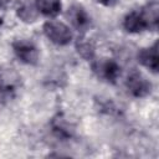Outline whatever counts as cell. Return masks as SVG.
<instances>
[{
	"mask_svg": "<svg viewBox=\"0 0 159 159\" xmlns=\"http://www.w3.org/2000/svg\"><path fill=\"white\" fill-rule=\"evenodd\" d=\"M159 22V6L153 1L140 10L130 11L123 20V27L129 34H139L148 30L155 31Z\"/></svg>",
	"mask_w": 159,
	"mask_h": 159,
	"instance_id": "1",
	"label": "cell"
},
{
	"mask_svg": "<svg viewBox=\"0 0 159 159\" xmlns=\"http://www.w3.org/2000/svg\"><path fill=\"white\" fill-rule=\"evenodd\" d=\"M21 87V77L12 68H0V103L14 99Z\"/></svg>",
	"mask_w": 159,
	"mask_h": 159,
	"instance_id": "2",
	"label": "cell"
},
{
	"mask_svg": "<svg viewBox=\"0 0 159 159\" xmlns=\"http://www.w3.org/2000/svg\"><path fill=\"white\" fill-rule=\"evenodd\" d=\"M93 73L103 82L114 84L120 77V66L112 58H94L91 61Z\"/></svg>",
	"mask_w": 159,
	"mask_h": 159,
	"instance_id": "3",
	"label": "cell"
},
{
	"mask_svg": "<svg viewBox=\"0 0 159 159\" xmlns=\"http://www.w3.org/2000/svg\"><path fill=\"white\" fill-rule=\"evenodd\" d=\"M42 30L45 36L57 46H66L73 39V34L71 29L66 24L57 20L46 21L42 26Z\"/></svg>",
	"mask_w": 159,
	"mask_h": 159,
	"instance_id": "4",
	"label": "cell"
},
{
	"mask_svg": "<svg viewBox=\"0 0 159 159\" xmlns=\"http://www.w3.org/2000/svg\"><path fill=\"white\" fill-rule=\"evenodd\" d=\"M125 89L134 98H144L150 94L152 82L138 70H132L125 78Z\"/></svg>",
	"mask_w": 159,
	"mask_h": 159,
	"instance_id": "5",
	"label": "cell"
},
{
	"mask_svg": "<svg viewBox=\"0 0 159 159\" xmlns=\"http://www.w3.org/2000/svg\"><path fill=\"white\" fill-rule=\"evenodd\" d=\"M11 47L17 60L21 61L22 63L30 66H35L39 63V58H40L39 48L32 41L26 39H17L12 41Z\"/></svg>",
	"mask_w": 159,
	"mask_h": 159,
	"instance_id": "6",
	"label": "cell"
},
{
	"mask_svg": "<svg viewBox=\"0 0 159 159\" xmlns=\"http://www.w3.org/2000/svg\"><path fill=\"white\" fill-rule=\"evenodd\" d=\"M66 17L70 21L71 26L81 32L82 35L87 32L92 26V19L89 14L86 11V9L80 4H73L68 7L66 12Z\"/></svg>",
	"mask_w": 159,
	"mask_h": 159,
	"instance_id": "7",
	"label": "cell"
},
{
	"mask_svg": "<svg viewBox=\"0 0 159 159\" xmlns=\"http://www.w3.org/2000/svg\"><path fill=\"white\" fill-rule=\"evenodd\" d=\"M138 62L152 71L153 73H158L159 70V55H158V41H155L152 46L142 48L138 52Z\"/></svg>",
	"mask_w": 159,
	"mask_h": 159,
	"instance_id": "8",
	"label": "cell"
},
{
	"mask_svg": "<svg viewBox=\"0 0 159 159\" xmlns=\"http://www.w3.org/2000/svg\"><path fill=\"white\" fill-rule=\"evenodd\" d=\"M51 128H52V132L55 133V135L61 139H70L75 134V127L61 114H58L57 117H55L52 119Z\"/></svg>",
	"mask_w": 159,
	"mask_h": 159,
	"instance_id": "9",
	"label": "cell"
},
{
	"mask_svg": "<svg viewBox=\"0 0 159 159\" xmlns=\"http://www.w3.org/2000/svg\"><path fill=\"white\" fill-rule=\"evenodd\" d=\"M35 6L39 14L46 17H56L62 10L61 0H35Z\"/></svg>",
	"mask_w": 159,
	"mask_h": 159,
	"instance_id": "10",
	"label": "cell"
},
{
	"mask_svg": "<svg viewBox=\"0 0 159 159\" xmlns=\"http://www.w3.org/2000/svg\"><path fill=\"white\" fill-rule=\"evenodd\" d=\"M75 47H76L77 53L83 60L92 61L96 58V47H94V43L91 41V39H87L83 35L78 36V39L76 40Z\"/></svg>",
	"mask_w": 159,
	"mask_h": 159,
	"instance_id": "11",
	"label": "cell"
},
{
	"mask_svg": "<svg viewBox=\"0 0 159 159\" xmlns=\"http://www.w3.org/2000/svg\"><path fill=\"white\" fill-rule=\"evenodd\" d=\"M16 15L17 17L26 22V24H32L37 20L39 17V11L35 6V4L30 2H22L17 9H16Z\"/></svg>",
	"mask_w": 159,
	"mask_h": 159,
	"instance_id": "12",
	"label": "cell"
},
{
	"mask_svg": "<svg viewBox=\"0 0 159 159\" xmlns=\"http://www.w3.org/2000/svg\"><path fill=\"white\" fill-rule=\"evenodd\" d=\"M98 4H101V5H103V6H114L119 0H96Z\"/></svg>",
	"mask_w": 159,
	"mask_h": 159,
	"instance_id": "13",
	"label": "cell"
},
{
	"mask_svg": "<svg viewBox=\"0 0 159 159\" xmlns=\"http://www.w3.org/2000/svg\"><path fill=\"white\" fill-rule=\"evenodd\" d=\"M7 1H9V0H0V9L4 7V6L7 4Z\"/></svg>",
	"mask_w": 159,
	"mask_h": 159,
	"instance_id": "14",
	"label": "cell"
}]
</instances>
